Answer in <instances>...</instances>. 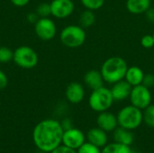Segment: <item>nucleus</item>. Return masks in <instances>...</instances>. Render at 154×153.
Returning <instances> with one entry per match:
<instances>
[{
	"instance_id": "1",
	"label": "nucleus",
	"mask_w": 154,
	"mask_h": 153,
	"mask_svg": "<svg viewBox=\"0 0 154 153\" xmlns=\"http://www.w3.org/2000/svg\"><path fill=\"white\" fill-rule=\"evenodd\" d=\"M63 133L64 130L60 122L54 119H45L34 127L32 140L40 151L50 153L62 143Z\"/></svg>"
},
{
	"instance_id": "2",
	"label": "nucleus",
	"mask_w": 154,
	"mask_h": 153,
	"mask_svg": "<svg viewBox=\"0 0 154 153\" xmlns=\"http://www.w3.org/2000/svg\"><path fill=\"white\" fill-rule=\"evenodd\" d=\"M128 65L126 61L118 56H114L106 59L101 66L100 72L105 82L108 84H115L120 80L125 79Z\"/></svg>"
},
{
	"instance_id": "3",
	"label": "nucleus",
	"mask_w": 154,
	"mask_h": 153,
	"mask_svg": "<svg viewBox=\"0 0 154 153\" xmlns=\"http://www.w3.org/2000/svg\"><path fill=\"white\" fill-rule=\"evenodd\" d=\"M118 126L134 131L138 129L143 123V110L133 105L125 106L119 110L116 115Z\"/></svg>"
},
{
	"instance_id": "4",
	"label": "nucleus",
	"mask_w": 154,
	"mask_h": 153,
	"mask_svg": "<svg viewBox=\"0 0 154 153\" xmlns=\"http://www.w3.org/2000/svg\"><path fill=\"white\" fill-rule=\"evenodd\" d=\"M114 102L115 100L113 98L110 88L106 87L92 90L88 98L89 107L97 113L108 111L109 108H111L113 106Z\"/></svg>"
},
{
	"instance_id": "5",
	"label": "nucleus",
	"mask_w": 154,
	"mask_h": 153,
	"mask_svg": "<svg viewBox=\"0 0 154 153\" xmlns=\"http://www.w3.org/2000/svg\"><path fill=\"white\" fill-rule=\"evenodd\" d=\"M87 34L83 27L80 25L70 24L64 27L60 34L61 43L71 49L79 48L82 46L86 41Z\"/></svg>"
},
{
	"instance_id": "6",
	"label": "nucleus",
	"mask_w": 154,
	"mask_h": 153,
	"mask_svg": "<svg viewBox=\"0 0 154 153\" xmlns=\"http://www.w3.org/2000/svg\"><path fill=\"white\" fill-rule=\"evenodd\" d=\"M13 60L18 67L30 69L37 65L39 58L36 51L32 48L23 45L14 50Z\"/></svg>"
},
{
	"instance_id": "7",
	"label": "nucleus",
	"mask_w": 154,
	"mask_h": 153,
	"mask_svg": "<svg viewBox=\"0 0 154 153\" xmlns=\"http://www.w3.org/2000/svg\"><path fill=\"white\" fill-rule=\"evenodd\" d=\"M131 105L135 107L143 110L152 104V93L150 88L146 87L143 84L133 87L130 96H129Z\"/></svg>"
},
{
	"instance_id": "8",
	"label": "nucleus",
	"mask_w": 154,
	"mask_h": 153,
	"mask_svg": "<svg viewBox=\"0 0 154 153\" xmlns=\"http://www.w3.org/2000/svg\"><path fill=\"white\" fill-rule=\"evenodd\" d=\"M34 32L42 41L52 40L57 33V26L50 17L39 18L34 23Z\"/></svg>"
},
{
	"instance_id": "9",
	"label": "nucleus",
	"mask_w": 154,
	"mask_h": 153,
	"mask_svg": "<svg viewBox=\"0 0 154 153\" xmlns=\"http://www.w3.org/2000/svg\"><path fill=\"white\" fill-rule=\"evenodd\" d=\"M86 135L81 130L72 127L64 131L62 136V144L77 151L84 142H86Z\"/></svg>"
},
{
	"instance_id": "10",
	"label": "nucleus",
	"mask_w": 154,
	"mask_h": 153,
	"mask_svg": "<svg viewBox=\"0 0 154 153\" xmlns=\"http://www.w3.org/2000/svg\"><path fill=\"white\" fill-rule=\"evenodd\" d=\"M51 9V15L58 19H65L74 12L75 5L72 0H52Z\"/></svg>"
},
{
	"instance_id": "11",
	"label": "nucleus",
	"mask_w": 154,
	"mask_h": 153,
	"mask_svg": "<svg viewBox=\"0 0 154 153\" xmlns=\"http://www.w3.org/2000/svg\"><path fill=\"white\" fill-rule=\"evenodd\" d=\"M97 127L101 128L106 133L114 132L118 127L117 117L116 115L109 111L98 113L97 117Z\"/></svg>"
},
{
	"instance_id": "12",
	"label": "nucleus",
	"mask_w": 154,
	"mask_h": 153,
	"mask_svg": "<svg viewBox=\"0 0 154 153\" xmlns=\"http://www.w3.org/2000/svg\"><path fill=\"white\" fill-rule=\"evenodd\" d=\"M65 96L69 103L79 104L85 97V88L79 82H71L66 88Z\"/></svg>"
},
{
	"instance_id": "13",
	"label": "nucleus",
	"mask_w": 154,
	"mask_h": 153,
	"mask_svg": "<svg viewBox=\"0 0 154 153\" xmlns=\"http://www.w3.org/2000/svg\"><path fill=\"white\" fill-rule=\"evenodd\" d=\"M132 88L133 87L125 79H123L113 84L110 90H111L114 100L120 102V101H124L129 98Z\"/></svg>"
},
{
	"instance_id": "14",
	"label": "nucleus",
	"mask_w": 154,
	"mask_h": 153,
	"mask_svg": "<svg viewBox=\"0 0 154 153\" xmlns=\"http://www.w3.org/2000/svg\"><path fill=\"white\" fill-rule=\"evenodd\" d=\"M86 138H87L88 142H90V143H92V144H94V145H96L101 149L108 143L107 133L99 127L91 128L88 132Z\"/></svg>"
},
{
	"instance_id": "15",
	"label": "nucleus",
	"mask_w": 154,
	"mask_h": 153,
	"mask_svg": "<svg viewBox=\"0 0 154 153\" xmlns=\"http://www.w3.org/2000/svg\"><path fill=\"white\" fill-rule=\"evenodd\" d=\"M104 82L105 80L100 70L91 69L86 72L84 76V83L91 90H95L104 87Z\"/></svg>"
},
{
	"instance_id": "16",
	"label": "nucleus",
	"mask_w": 154,
	"mask_h": 153,
	"mask_svg": "<svg viewBox=\"0 0 154 153\" xmlns=\"http://www.w3.org/2000/svg\"><path fill=\"white\" fill-rule=\"evenodd\" d=\"M143 77H144V72L140 67L131 66V67H128L127 69L125 79L132 87H135L143 83Z\"/></svg>"
},
{
	"instance_id": "17",
	"label": "nucleus",
	"mask_w": 154,
	"mask_h": 153,
	"mask_svg": "<svg viewBox=\"0 0 154 153\" xmlns=\"http://www.w3.org/2000/svg\"><path fill=\"white\" fill-rule=\"evenodd\" d=\"M113 139H114V142H116L131 146L134 142V135L132 131L118 126L113 132Z\"/></svg>"
},
{
	"instance_id": "18",
	"label": "nucleus",
	"mask_w": 154,
	"mask_h": 153,
	"mask_svg": "<svg viewBox=\"0 0 154 153\" xmlns=\"http://www.w3.org/2000/svg\"><path fill=\"white\" fill-rule=\"evenodd\" d=\"M152 0H127L126 8L134 14H144L151 7Z\"/></svg>"
},
{
	"instance_id": "19",
	"label": "nucleus",
	"mask_w": 154,
	"mask_h": 153,
	"mask_svg": "<svg viewBox=\"0 0 154 153\" xmlns=\"http://www.w3.org/2000/svg\"><path fill=\"white\" fill-rule=\"evenodd\" d=\"M101 153H133V151L131 146L113 142L103 147L101 149Z\"/></svg>"
},
{
	"instance_id": "20",
	"label": "nucleus",
	"mask_w": 154,
	"mask_h": 153,
	"mask_svg": "<svg viewBox=\"0 0 154 153\" xmlns=\"http://www.w3.org/2000/svg\"><path fill=\"white\" fill-rule=\"evenodd\" d=\"M95 22H96V15H95L94 11L92 10L86 9L79 15V25L83 27L84 29L92 26L95 23Z\"/></svg>"
},
{
	"instance_id": "21",
	"label": "nucleus",
	"mask_w": 154,
	"mask_h": 153,
	"mask_svg": "<svg viewBox=\"0 0 154 153\" xmlns=\"http://www.w3.org/2000/svg\"><path fill=\"white\" fill-rule=\"evenodd\" d=\"M143 123L151 128H154V104H151L143 110Z\"/></svg>"
},
{
	"instance_id": "22",
	"label": "nucleus",
	"mask_w": 154,
	"mask_h": 153,
	"mask_svg": "<svg viewBox=\"0 0 154 153\" xmlns=\"http://www.w3.org/2000/svg\"><path fill=\"white\" fill-rule=\"evenodd\" d=\"M106 0H80L82 5L88 10H92V11H96L100 9L104 4H105Z\"/></svg>"
},
{
	"instance_id": "23",
	"label": "nucleus",
	"mask_w": 154,
	"mask_h": 153,
	"mask_svg": "<svg viewBox=\"0 0 154 153\" xmlns=\"http://www.w3.org/2000/svg\"><path fill=\"white\" fill-rule=\"evenodd\" d=\"M77 153H101V148L86 142L77 150Z\"/></svg>"
},
{
	"instance_id": "24",
	"label": "nucleus",
	"mask_w": 154,
	"mask_h": 153,
	"mask_svg": "<svg viewBox=\"0 0 154 153\" xmlns=\"http://www.w3.org/2000/svg\"><path fill=\"white\" fill-rule=\"evenodd\" d=\"M14 58V51L5 46L0 47V62L1 63H6L11 60H13Z\"/></svg>"
},
{
	"instance_id": "25",
	"label": "nucleus",
	"mask_w": 154,
	"mask_h": 153,
	"mask_svg": "<svg viewBox=\"0 0 154 153\" xmlns=\"http://www.w3.org/2000/svg\"><path fill=\"white\" fill-rule=\"evenodd\" d=\"M36 14L40 18L43 17H49L51 15V4L48 3H42L37 6Z\"/></svg>"
},
{
	"instance_id": "26",
	"label": "nucleus",
	"mask_w": 154,
	"mask_h": 153,
	"mask_svg": "<svg viewBox=\"0 0 154 153\" xmlns=\"http://www.w3.org/2000/svg\"><path fill=\"white\" fill-rule=\"evenodd\" d=\"M141 44L145 49H152L154 47L153 36L151 34H146L143 36V38L141 39Z\"/></svg>"
},
{
	"instance_id": "27",
	"label": "nucleus",
	"mask_w": 154,
	"mask_h": 153,
	"mask_svg": "<svg viewBox=\"0 0 154 153\" xmlns=\"http://www.w3.org/2000/svg\"><path fill=\"white\" fill-rule=\"evenodd\" d=\"M143 86H145L148 88H152L154 87V73H148L144 74L143 83Z\"/></svg>"
},
{
	"instance_id": "28",
	"label": "nucleus",
	"mask_w": 154,
	"mask_h": 153,
	"mask_svg": "<svg viewBox=\"0 0 154 153\" xmlns=\"http://www.w3.org/2000/svg\"><path fill=\"white\" fill-rule=\"evenodd\" d=\"M50 153H77V151L70 149L65 145H60L59 147H57L55 150H53Z\"/></svg>"
},
{
	"instance_id": "29",
	"label": "nucleus",
	"mask_w": 154,
	"mask_h": 153,
	"mask_svg": "<svg viewBox=\"0 0 154 153\" xmlns=\"http://www.w3.org/2000/svg\"><path fill=\"white\" fill-rule=\"evenodd\" d=\"M7 84H8V78L6 74L0 69V90L5 88Z\"/></svg>"
},
{
	"instance_id": "30",
	"label": "nucleus",
	"mask_w": 154,
	"mask_h": 153,
	"mask_svg": "<svg viewBox=\"0 0 154 153\" xmlns=\"http://www.w3.org/2000/svg\"><path fill=\"white\" fill-rule=\"evenodd\" d=\"M60 124H61V126H62V128H63L64 131L69 130V129H70V128L73 127L72 121H71L69 118H65L64 120H62V121L60 122Z\"/></svg>"
},
{
	"instance_id": "31",
	"label": "nucleus",
	"mask_w": 154,
	"mask_h": 153,
	"mask_svg": "<svg viewBox=\"0 0 154 153\" xmlns=\"http://www.w3.org/2000/svg\"><path fill=\"white\" fill-rule=\"evenodd\" d=\"M145 15H146V18L148 21L154 23V8L153 7H150L145 13Z\"/></svg>"
},
{
	"instance_id": "32",
	"label": "nucleus",
	"mask_w": 154,
	"mask_h": 153,
	"mask_svg": "<svg viewBox=\"0 0 154 153\" xmlns=\"http://www.w3.org/2000/svg\"><path fill=\"white\" fill-rule=\"evenodd\" d=\"M10 1H11L12 4L14 5L15 6H20V7L26 5L30 2V0H10Z\"/></svg>"
},
{
	"instance_id": "33",
	"label": "nucleus",
	"mask_w": 154,
	"mask_h": 153,
	"mask_svg": "<svg viewBox=\"0 0 154 153\" xmlns=\"http://www.w3.org/2000/svg\"><path fill=\"white\" fill-rule=\"evenodd\" d=\"M38 17H39V16L37 15L36 13H30V14L27 15L28 21H29L30 23H35L37 22V20L39 19Z\"/></svg>"
},
{
	"instance_id": "34",
	"label": "nucleus",
	"mask_w": 154,
	"mask_h": 153,
	"mask_svg": "<svg viewBox=\"0 0 154 153\" xmlns=\"http://www.w3.org/2000/svg\"><path fill=\"white\" fill-rule=\"evenodd\" d=\"M133 153H143V152H141V151H133Z\"/></svg>"
},
{
	"instance_id": "35",
	"label": "nucleus",
	"mask_w": 154,
	"mask_h": 153,
	"mask_svg": "<svg viewBox=\"0 0 154 153\" xmlns=\"http://www.w3.org/2000/svg\"><path fill=\"white\" fill-rule=\"evenodd\" d=\"M152 36H153V40H154V33H153V34H152Z\"/></svg>"
},
{
	"instance_id": "36",
	"label": "nucleus",
	"mask_w": 154,
	"mask_h": 153,
	"mask_svg": "<svg viewBox=\"0 0 154 153\" xmlns=\"http://www.w3.org/2000/svg\"><path fill=\"white\" fill-rule=\"evenodd\" d=\"M153 60H154V54H153Z\"/></svg>"
}]
</instances>
